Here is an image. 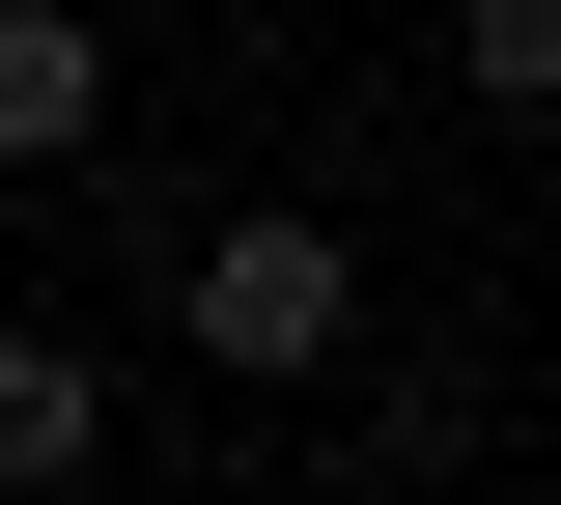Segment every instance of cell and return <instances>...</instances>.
<instances>
[{
	"label": "cell",
	"mask_w": 561,
	"mask_h": 505,
	"mask_svg": "<svg viewBox=\"0 0 561 505\" xmlns=\"http://www.w3.org/2000/svg\"><path fill=\"white\" fill-rule=\"evenodd\" d=\"M169 365H225V393H337V365H365V225L225 197L197 253H169Z\"/></svg>",
	"instance_id": "cell-1"
},
{
	"label": "cell",
	"mask_w": 561,
	"mask_h": 505,
	"mask_svg": "<svg viewBox=\"0 0 561 505\" xmlns=\"http://www.w3.org/2000/svg\"><path fill=\"white\" fill-rule=\"evenodd\" d=\"M84 478H113V365L57 309H0V505H84Z\"/></svg>",
	"instance_id": "cell-2"
},
{
	"label": "cell",
	"mask_w": 561,
	"mask_h": 505,
	"mask_svg": "<svg viewBox=\"0 0 561 505\" xmlns=\"http://www.w3.org/2000/svg\"><path fill=\"white\" fill-rule=\"evenodd\" d=\"M113 141V28L84 0H0V169H84Z\"/></svg>",
	"instance_id": "cell-3"
},
{
	"label": "cell",
	"mask_w": 561,
	"mask_h": 505,
	"mask_svg": "<svg viewBox=\"0 0 561 505\" xmlns=\"http://www.w3.org/2000/svg\"><path fill=\"white\" fill-rule=\"evenodd\" d=\"M449 84L478 113H561V0H449Z\"/></svg>",
	"instance_id": "cell-4"
},
{
	"label": "cell",
	"mask_w": 561,
	"mask_h": 505,
	"mask_svg": "<svg viewBox=\"0 0 561 505\" xmlns=\"http://www.w3.org/2000/svg\"><path fill=\"white\" fill-rule=\"evenodd\" d=\"M280 505H365V478H280Z\"/></svg>",
	"instance_id": "cell-5"
}]
</instances>
